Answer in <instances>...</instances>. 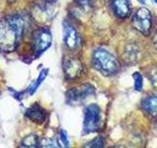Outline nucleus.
Returning <instances> with one entry per match:
<instances>
[{
    "mask_svg": "<svg viewBox=\"0 0 157 148\" xmlns=\"http://www.w3.org/2000/svg\"><path fill=\"white\" fill-rule=\"evenodd\" d=\"M25 20L19 14L10 15L0 21V49L11 52L17 48L24 36Z\"/></svg>",
    "mask_w": 157,
    "mask_h": 148,
    "instance_id": "f257e3e1",
    "label": "nucleus"
},
{
    "mask_svg": "<svg viewBox=\"0 0 157 148\" xmlns=\"http://www.w3.org/2000/svg\"><path fill=\"white\" fill-rule=\"evenodd\" d=\"M92 65L102 75L111 76L119 70V64L117 59L106 49L98 48L92 53Z\"/></svg>",
    "mask_w": 157,
    "mask_h": 148,
    "instance_id": "f03ea898",
    "label": "nucleus"
},
{
    "mask_svg": "<svg viewBox=\"0 0 157 148\" xmlns=\"http://www.w3.org/2000/svg\"><path fill=\"white\" fill-rule=\"evenodd\" d=\"M101 125V110L96 104H91L85 110L82 132L83 134H90L95 132Z\"/></svg>",
    "mask_w": 157,
    "mask_h": 148,
    "instance_id": "7ed1b4c3",
    "label": "nucleus"
},
{
    "mask_svg": "<svg viewBox=\"0 0 157 148\" xmlns=\"http://www.w3.org/2000/svg\"><path fill=\"white\" fill-rule=\"evenodd\" d=\"M33 51L36 56V57L40 56L52 44V34L50 32V30H48L46 28L37 30L33 35Z\"/></svg>",
    "mask_w": 157,
    "mask_h": 148,
    "instance_id": "20e7f679",
    "label": "nucleus"
},
{
    "mask_svg": "<svg viewBox=\"0 0 157 148\" xmlns=\"http://www.w3.org/2000/svg\"><path fill=\"white\" fill-rule=\"evenodd\" d=\"M132 25L140 33L149 34L152 27V16L149 10L144 7L137 9L132 17Z\"/></svg>",
    "mask_w": 157,
    "mask_h": 148,
    "instance_id": "39448f33",
    "label": "nucleus"
},
{
    "mask_svg": "<svg viewBox=\"0 0 157 148\" xmlns=\"http://www.w3.org/2000/svg\"><path fill=\"white\" fill-rule=\"evenodd\" d=\"M94 94V88L90 84H85L78 88H72L66 93V103L68 105H80L86 99Z\"/></svg>",
    "mask_w": 157,
    "mask_h": 148,
    "instance_id": "423d86ee",
    "label": "nucleus"
},
{
    "mask_svg": "<svg viewBox=\"0 0 157 148\" xmlns=\"http://www.w3.org/2000/svg\"><path fill=\"white\" fill-rule=\"evenodd\" d=\"M63 42L70 51H76L81 44L80 35L67 21L63 22Z\"/></svg>",
    "mask_w": 157,
    "mask_h": 148,
    "instance_id": "0eeeda50",
    "label": "nucleus"
},
{
    "mask_svg": "<svg viewBox=\"0 0 157 148\" xmlns=\"http://www.w3.org/2000/svg\"><path fill=\"white\" fill-rule=\"evenodd\" d=\"M63 70L67 79H76L82 72V63L78 58L67 56L63 61Z\"/></svg>",
    "mask_w": 157,
    "mask_h": 148,
    "instance_id": "6e6552de",
    "label": "nucleus"
},
{
    "mask_svg": "<svg viewBox=\"0 0 157 148\" xmlns=\"http://www.w3.org/2000/svg\"><path fill=\"white\" fill-rule=\"evenodd\" d=\"M26 117L29 121H32L38 125H41L47 118V113L44 109L39 105V104H33L29 108L27 109L26 113H25Z\"/></svg>",
    "mask_w": 157,
    "mask_h": 148,
    "instance_id": "1a4fd4ad",
    "label": "nucleus"
},
{
    "mask_svg": "<svg viewBox=\"0 0 157 148\" xmlns=\"http://www.w3.org/2000/svg\"><path fill=\"white\" fill-rule=\"evenodd\" d=\"M111 8L119 18H127L132 13V5L129 0H111Z\"/></svg>",
    "mask_w": 157,
    "mask_h": 148,
    "instance_id": "9d476101",
    "label": "nucleus"
},
{
    "mask_svg": "<svg viewBox=\"0 0 157 148\" xmlns=\"http://www.w3.org/2000/svg\"><path fill=\"white\" fill-rule=\"evenodd\" d=\"M142 109L151 116H157V95L144 98L141 102Z\"/></svg>",
    "mask_w": 157,
    "mask_h": 148,
    "instance_id": "9b49d317",
    "label": "nucleus"
},
{
    "mask_svg": "<svg viewBox=\"0 0 157 148\" xmlns=\"http://www.w3.org/2000/svg\"><path fill=\"white\" fill-rule=\"evenodd\" d=\"M48 72H49V70H48L47 68H43V69H41L40 72H39V74H38L37 78L36 79V81H34V82L32 84V85L27 89V92H28V94H29V96L33 95V94L36 92V90L39 88V86L41 85L42 82H43L44 80H45V78L47 77Z\"/></svg>",
    "mask_w": 157,
    "mask_h": 148,
    "instance_id": "f8f14e48",
    "label": "nucleus"
},
{
    "mask_svg": "<svg viewBox=\"0 0 157 148\" xmlns=\"http://www.w3.org/2000/svg\"><path fill=\"white\" fill-rule=\"evenodd\" d=\"M21 147H29V148H34V147H39L40 146V140L39 137L36 134H29L25 136L21 143H20Z\"/></svg>",
    "mask_w": 157,
    "mask_h": 148,
    "instance_id": "ddd939ff",
    "label": "nucleus"
},
{
    "mask_svg": "<svg viewBox=\"0 0 157 148\" xmlns=\"http://www.w3.org/2000/svg\"><path fill=\"white\" fill-rule=\"evenodd\" d=\"M137 57V49L135 46H129L128 47V49H126L125 51V59L127 60V62L129 63H134L136 62V59Z\"/></svg>",
    "mask_w": 157,
    "mask_h": 148,
    "instance_id": "4468645a",
    "label": "nucleus"
},
{
    "mask_svg": "<svg viewBox=\"0 0 157 148\" xmlns=\"http://www.w3.org/2000/svg\"><path fill=\"white\" fill-rule=\"evenodd\" d=\"M75 2L85 11H90L95 5V0H75Z\"/></svg>",
    "mask_w": 157,
    "mask_h": 148,
    "instance_id": "2eb2a0df",
    "label": "nucleus"
},
{
    "mask_svg": "<svg viewBox=\"0 0 157 148\" xmlns=\"http://www.w3.org/2000/svg\"><path fill=\"white\" fill-rule=\"evenodd\" d=\"M132 79H134V88L136 92H140L142 86H144V81H142V76L140 72H135L132 74Z\"/></svg>",
    "mask_w": 157,
    "mask_h": 148,
    "instance_id": "dca6fc26",
    "label": "nucleus"
},
{
    "mask_svg": "<svg viewBox=\"0 0 157 148\" xmlns=\"http://www.w3.org/2000/svg\"><path fill=\"white\" fill-rule=\"evenodd\" d=\"M104 142H105L104 137L98 136V137L94 138V139H92L90 142H88L87 145H86V147H96V148H99V147L104 146Z\"/></svg>",
    "mask_w": 157,
    "mask_h": 148,
    "instance_id": "f3484780",
    "label": "nucleus"
},
{
    "mask_svg": "<svg viewBox=\"0 0 157 148\" xmlns=\"http://www.w3.org/2000/svg\"><path fill=\"white\" fill-rule=\"evenodd\" d=\"M59 139H60V142L62 143V145L64 147L70 146V141H69V137H68L66 130H59Z\"/></svg>",
    "mask_w": 157,
    "mask_h": 148,
    "instance_id": "a211bd4d",
    "label": "nucleus"
},
{
    "mask_svg": "<svg viewBox=\"0 0 157 148\" xmlns=\"http://www.w3.org/2000/svg\"><path fill=\"white\" fill-rule=\"evenodd\" d=\"M40 147H59L58 142L52 138H43L40 140Z\"/></svg>",
    "mask_w": 157,
    "mask_h": 148,
    "instance_id": "6ab92c4d",
    "label": "nucleus"
},
{
    "mask_svg": "<svg viewBox=\"0 0 157 148\" xmlns=\"http://www.w3.org/2000/svg\"><path fill=\"white\" fill-rule=\"evenodd\" d=\"M9 89V91L12 93V95L15 99H17V100H21V99L23 98L22 97V92H17V91H15V90H12V88H8Z\"/></svg>",
    "mask_w": 157,
    "mask_h": 148,
    "instance_id": "aec40b11",
    "label": "nucleus"
},
{
    "mask_svg": "<svg viewBox=\"0 0 157 148\" xmlns=\"http://www.w3.org/2000/svg\"><path fill=\"white\" fill-rule=\"evenodd\" d=\"M140 3H141V4H148V2H149V0H137Z\"/></svg>",
    "mask_w": 157,
    "mask_h": 148,
    "instance_id": "412c9836",
    "label": "nucleus"
},
{
    "mask_svg": "<svg viewBox=\"0 0 157 148\" xmlns=\"http://www.w3.org/2000/svg\"><path fill=\"white\" fill-rule=\"evenodd\" d=\"M7 1H9L10 3H13V2H15V1H17V0H7Z\"/></svg>",
    "mask_w": 157,
    "mask_h": 148,
    "instance_id": "4be33fe9",
    "label": "nucleus"
},
{
    "mask_svg": "<svg viewBox=\"0 0 157 148\" xmlns=\"http://www.w3.org/2000/svg\"><path fill=\"white\" fill-rule=\"evenodd\" d=\"M45 1H47V2H52V1H54V0H45Z\"/></svg>",
    "mask_w": 157,
    "mask_h": 148,
    "instance_id": "5701e85b",
    "label": "nucleus"
},
{
    "mask_svg": "<svg viewBox=\"0 0 157 148\" xmlns=\"http://www.w3.org/2000/svg\"><path fill=\"white\" fill-rule=\"evenodd\" d=\"M153 1H154V2H155L156 4H157V0H153Z\"/></svg>",
    "mask_w": 157,
    "mask_h": 148,
    "instance_id": "b1692460",
    "label": "nucleus"
}]
</instances>
